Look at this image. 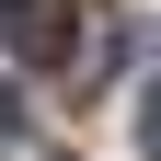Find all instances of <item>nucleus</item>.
<instances>
[{"label":"nucleus","instance_id":"nucleus-1","mask_svg":"<svg viewBox=\"0 0 161 161\" xmlns=\"http://www.w3.org/2000/svg\"><path fill=\"white\" fill-rule=\"evenodd\" d=\"M69 35H80V0H0V46L35 58V69H58Z\"/></svg>","mask_w":161,"mask_h":161},{"label":"nucleus","instance_id":"nucleus-2","mask_svg":"<svg viewBox=\"0 0 161 161\" xmlns=\"http://www.w3.org/2000/svg\"><path fill=\"white\" fill-rule=\"evenodd\" d=\"M138 150L161 161V80H150V92H138Z\"/></svg>","mask_w":161,"mask_h":161},{"label":"nucleus","instance_id":"nucleus-3","mask_svg":"<svg viewBox=\"0 0 161 161\" xmlns=\"http://www.w3.org/2000/svg\"><path fill=\"white\" fill-rule=\"evenodd\" d=\"M12 127H23V92H12V80H0V138H12Z\"/></svg>","mask_w":161,"mask_h":161},{"label":"nucleus","instance_id":"nucleus-4","mask_svg":"<svg viewBox=\"0 0 161 161\" xmlns=\"http://www.w3.org/2000/svg\"><path fill=\"white\" fill-rule=\"evenodd\" d=\"M58 161H69V150H58Z\"/></svg>","mask_w":161,"mask_h":161}]
</instances>
